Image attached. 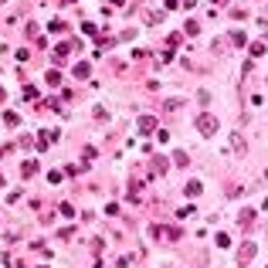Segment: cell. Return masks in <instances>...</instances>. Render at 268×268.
Returning a JSON list of instances; mask_svg holds the SVG:
<instances>
[{
  "label": "cell",
  "instance_id": "6",
  "mask_svg": "<svg viewBox=\"0 0 268 268\" xmlns=\"http://www.w3.org/2000/svg\"><path fill=\"white\" fill-rule=\"evenodd\" d=\"M200 190H204V183H200V180H190V183H187V193H190V197H197Z\"/></svg>",
  "mask_w": 268,
  "mask_h": 268
},
{
  "label": "cell",
  "instance_id": "11",
  "mask_svg": "<svg viewBox=\"0 0 268 268\" xmlns=\"http://www.w3.org/2000/svg\"><path fill=\"white\" fill-rule=\"evenodd\" d=\"M75 75H82V78H89V65L82 61V65H75Z\"/></svg>",
  "mask_w": 268,
  "mask_h": 268
},
{
  "label": "cell",
  "instance_id": "2",
  "mask_svg": "<svg viewBox=\"0 0 268 268\" xmlns=\"http://www.w3.org/2000/svg\"><path fill=\"white\" fill-rule=\"evenodd\" d=\"M255 241H245V245H241V251H238V265H248L251 258H255Z\"/></svg>",
  "mask_w": 268,
  "mask_h": 268
},
{
  "label": "cell",
  "instance_id": "13",
  "mask_svg": "<svg viewBox=\"0 0 268 268\" xmlns=\"http://www.w3.org/2000/svg\"><path fill=\"white\" fill-rule=\"evenodd\" d=\"M0 3H3V0H0Z\"/></svg>",
  "mask_w": 268,
  "mask_h": 268
},
{
  "label": "cell",
  "instance_id": "3",
  "mask_svg": "<svg viewBox=\"0 0 268 268\" xmlns=\"http://www.w3.org/2000/svg\"><path fill=\"white\" fill-rule=\"evenodd\" d=\"M156 129V119L153 115H143V119H139V133H153Z\"/></svg>",
  "mask_w": 268,
  "mask_h": 268
},
{
  "label": "cell",
  "instance_id": "8",
  "mask_svg": "<svg viewBox=\"0 0 268 268\" xmlns=\"http://www.w3.org/2000/svg\"><path fill=\"white\" fill-rule=\"evenodd\" d=\"M238 221H241V224H245V228H248L251 221H255V211H241V214H238Z\"/></svg>",
  "mask_w": 268,
  "mask_h": 268
},
{
  "label": "cell",
  "instance_id": "1",
  "mask_svg": "<svg viewBox=\"0 0 268 268\" xmlns=\"http://www.w3.org/2000/svg\"><path fill=\"white\" fill-rule=\"evenodd\" d=\"M197 129H200V136H214V133H217V119H214L211 112L197 115Z\"/></svg>",
  "mask_w": 268,
  "mask_h": 268
},
{
  "label": "cell",
  "instance_id": "7",
  "mask_svg": "<svg viewBox=\"0 0 268 268\" xmlns=\"http://www.w3.org/2000/svg\"><path fill=\"white\" fill-rule=\"evenodd\" d=\"M231 150H234V153H245V143H241V136H231Z\"/></svg>",
  "mask_w": 268,
  "mask_h": 268
},
{
  "label": "cell",
  "instance_id": "5",
  "mask_svg": "<svg viewBox=\"0 0 268 268\" xmlns=\"http://www.w3.org/2000/svg\"><path fill=\"white\" fill-rule=\"evenodd\" d=\"M68 51H72L68 44H58V48H55V61H65V58H68Z\"/></svg>",
  "mask_w": 268,
  "mask_h": 268
},
{
  "label": "cell",
  "instance_id": "10",
  "mask_svg": "<svg viewBox=\"0 0 268 268\" xmlns=\"http://www.w3.org/2000/svg\"><path fill=\"white\" fill-rule=\"evenodd\" d=\"M3 122H7V126H17L20 119H17V112H7V115H3Z\"/></svg>",
  "mask_w": 268,
  "mask_h": 268
},
{
  "label": "cell",
  "instance_id": "4",
  "mask_svg": "<svg viewBox=\"0 0 268 268\" xmlns=\"http://www.w3.org/2000/svg\"><path fill=\"white\" fill-rule=\"evenodd\" d=\"M20 173H24V177H34V173H38V163H34V160H27V163L20 167Z\"/></svg>",
  "mask_w": 268,
  "mask_h": 268
},
{
  "label": "cell",
  "instance_id": "12",
  "mask_svg": "<svg viewBox=\"0 0 268 268\" xmlns=\"http://www.w3.org/2000/svg\"><path fill=\"white\" fill-rule=\"evenodd\" d=\"M211 3H214V7H224V3H228V0H211Z\"/></svg>",
  "mask_w": 268,
  "mask_h": 268
},
{
  "label": "cell",
  "instance_id": "9",
  "mask_svg": "<svg viewBox=\"0 0 268 268\" xmlns=\"http://www.w3.org/2000/svg\"><path fill=\"white\" fill-rule=\"evenodd\" d=\"M251 55H255V58L265 55V41H255V44H251Z\"/></svg>",
  "mask_w": 268,
  "mask_h": 268
}]
</instances>
